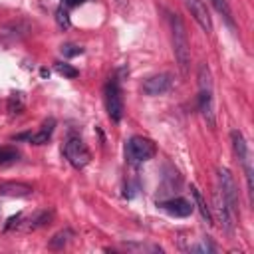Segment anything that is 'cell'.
I'll return each instance as SVG.
<instances>
[{
  "label": "cell",
  "mask_w": 254,
  "mask_h": 254,
  "mask_svg": "<svg viewBox=\"0 0 254 254\" xmlns=\"http://www.w3.org/2000/svg\"><path fill=\"white\" fill-rule=\"evenodd\" d=\"M171 22V34H173V52H175V60L179 64V69L183 75L189 73V65H190V48H189V38H187V28L181 20V16L171 14L169 16Z\"/></svg>",
  "instance_id": "obj_1"
},
{
  "label": "cell",
  "mask_w": 254,
  "mask_h": 254,
  "mask_svg": "<svg viewBox=\"0 0 254 254\" xmlns=\"http://www.w3.org/2000/svg\"><path fill=\"white\" fill-rule=\"evenodd\" d=\"M198 111L204 121L214 127V109H212V77L206 64L198 65Z\"/></svg>",
  "instance_id": "obj_2"
},
{
  "label": "cell",
  "mask_w": 254,
  "mask_h": 254,
  "mask_svg": "<svg viewBox=\"0 0 254 254\" xmlns=\"http://www.w3.org/2000/svg\"><path fill=\"white\" fill-rule=\"evenodd\" d=\"M125 153H127V159L131 163H143V161H149L155 157L157 153V147L151 139L147 137H141V135H135L127 141V147H125Z\"/></svg>",
  "instance_id": "obj_3"
},
{
  "label": "cell",
  "mask_w": 254,
  "mask_h": 254,
  "mask_svg": "<svg viewBox=\"0 0 254 254\" xmlns=\"http://www.w3.org/2000/svg\"><path fill=\"white\" fill-rule=\"evenodd\" d=\"M216 181H218V192L222 194V198L226 200V204L230 206V210L236 214L238 212V187L234 177L230 175L228 169H218L216 171Z\"/></svg>",
  "instance_id": "obj_4"
},
{
  "label": "cell",
  "mask_w": 254,
  "mask_h": 254,
  "mask_svg": "<svg viewBox=\"0 0 254 254\" xmlns=\"http://www.w3.org/2000/svg\"><path fill=\"white\" fill-rule=\"evenodd\" d=\"M230 141H232L234 155L238 157V161H240L242 167H244L246 181H248V192L252 194V190H254V185H252V165H250V151H248L246 139H244V135H242L238 129H234V131L230 133Z\"/></svg>",
  "instance_id": "obj_5"
},
{
  "label": "cell",
  "mask_w": 254,
  "mask_h": 254,
  "mask_svg": "<svg viewBox=\"0 0 254 254\" xmlns=\"http://www.w3.org/2000/svg\"><path fill=\"white\" fill-rule=\"evenodd\" d=\"M105 107H107V115L113 121H121L123 117V97H121V89L117 79H109L105 85Z\"/></svg>",
  "instance_id": "obj_6"
},
{
  "label": "cell",
  "mask_w": 254,
  "mask_h": 254,
  "mask_svg": "<svg viewBox=\"0 0 254 254\" xmlns=\"http://www.w3.org/2000/svg\"><path fill=\"white\" fill-rule=\"evenodd\" d=\"M64 153H65V159H67V161L71 163V167H75V169H83V167L91 161L89 149H87L85 143H83L81 139H77V137H71V139L65 143Z\"/></svg>",
  "instance_id": "obj_7"
},
{
  "label": "cell",
  "mask_w": 254,
  "mask_h": 254,
  "mask_svg": "<svg viewBox=\"0 0 254 254\" xmlns=\"http://www.w3.org/2000/svg\"><path fill=\"white\" fill-rule=\"evenodd\" d=\"M30 30H32L30 22L18 18V20H12V22H8V24H4V26L0 28V40L6 42V44L20 42L22 38H26V36L30 34Z\"/></svg>",
  "instance_id": "obj_8"
},
{
  "label": "cell",
  "mask_w": 254,
  "mask_h": 254,
  "mask_svg": "<svg viewBox=\"0 0 254 254\" xmlns=\"http://www.w3.org/2000/svg\"><path fill=\"white\" fill-rule=\"evenodd\" d=\"M212 204H214V212H216V218H218L222 230L232 232V230H234V216H236V214L230 210V206L226 204V200L222 198V194L218 192V189L214 190V200H212Z\"/></svg>",
  "instance_id": "obj_9"
},
{
  "label": "cell",
  "mask_w": 254,
  "mask_h": 254,
  "mask_svg": "<svg viewBox=\"0 0 254 254\" xmlns=\"http://www.w3.org/2000/svg\"><path fill=\"white\" fill-rule=\"evenodd\" d=\"M183 4H185V8L190 12V16L194 18V22H196L206 34H210V32H212V22H210V16H208V10H206L204 2H202V0H183Z\"/></svg>",
  "instance_id": "obj_10"
},
{
  "label": "cell",
  "mask_w": 254,
  "mask_h": 254,
  "mask_svg": "<svg viewBox=\"0 0 254 254\" xmlns=\"http://www.w3.org/2000/svg\"><path fill=\"white\" fill-rule=\"evenodd\" d=\"M171 83H173V77L169 73H157V75H151L143 81V93L147 95H163L165 91L171 89Z\"/></svg>",
  "instance_id": "obj_11"
},
{
  "label": "cell",
  "mask_w": 254,
  "mask_h": 254,
  "mask_svg": "<svg viewBox=\"0 0 254 254\" xmlns=\"http://www.w3.org/2000/svg\"><path fill=\"white\" fill-rule=\"evenodd\" d=\"M157 206L163 208L165 212L173 214V216H179V218L189 216V214L192 212V208H194L192 202H189L187 198H181V196H177V198H169V200H161V202H157Z\"/></svg>",
  "instance_id": "obj_12"
},
{
  "label": "cell",
  "mask_w": 254,
  "mask_h": 254,
  "mask_svg": "<svg viewBox=\"0 0 254 254\" xmlns=\"http://www.w3.org/2000/svg\"><path fill=\"white\" fill-rule=\"evenodd\" d=\"M34 192V189L26 183H16V181H8V183H0V196H14V198H22V196H30Z\"/></svg>",
  "instance_id": "obj_13"
},
{
  "label": "cell",
  "mask_w": 254,
  "mask_h": 254,
  "mask_svg": "<svg viewBox=\"0 0 254 254\" xmlns=\"http://www.w3.org/2000/svg\"><path fill=\"white\" fill-rule=\"evenodd\" d=\"M190 194H192V198H194V204H196V208H198V212H200V216L206 220V224H214V218H212V212H210V208H208V204H206V200H204V196L200 194V190L192 185L190 187Z\"/></svg>",
  "instance_id": "obj_14"
},
{
  "label": "cell",
  "mask_w": 254,
  "mask_h": 254,
  "mask_svg": "<svg viewBox=\"0 0 254 254\" xmlns=\"http://www.w3.org/2000/svg\"><path fill=\"white\" fill-rule=\"evenodd\" d=\"M54 125H56V121H54V119L44 121L42 129H40L38 133H34V135H30V137H28V139H30V143H34V145H44V143H48V141H50V137H52Z\"/></svg>",
  "instance_id": "obj_15"
},
{
  "label": "cell",
  "mask_w": 254,
  "mask_h": 254,
  "mask_svg": "<svg viewBox=\"0 0 254 254\" xmlns=\"http://www.w3.org/2000/svg\"><path fill=\"white\" fill-rule=\"evenodd\" d=\"M73 238V230H69V228H64V230H60V232H56L52 238H50V242H48V246L52 248V250H60V248H64L69 240Z\"/></svg>",
  "instance_id": "obj_16"
},
{
  "label": "cell",
  "mask_w": 254,
  "mask_h": 254,
  "mask_svg": "<svg viewBox=\"0 0 254 254\" xmlns=\"http://www.w3.org/2000/svg\"><path fill=\"white\" fill-rule=\"evenodd\" d=\"M52 218H54V210H42V212H38L34 218H30V224H28V228H30V230L42 228V226L50 224V220H52Z\"/></svg>",
  "instance_id": "obj_17"
},
{
  "label": "cell",
  "mask_w": 254,
  "mask_h": 254,
  "mask_svg": "<svg viewBox=\"0 0 254 254\" xmlns=\"http://www.w3.org/2000/svg\"><path fill=\"white\" fill-rule=\"evenodd\" d=\"M210 4L216 8V12L218 14H222V18L232 26L234 22H232V12H230V8H228V2L226 0H210Z\"/></svg>",
  "instance_id": "obj_18"
},
{
  "label": "cell",
  "mask_w": 254,
  "mask_h": 254,
  "mask_svg": "<svg viewBox=\"0 0 254 254\" xmlns=\"http://www.w3.org/2000/svg\"><path fill=\"white\" fill-rule=\"evenodd\" d=\"M18 157H20V153L14 147H0V165L14 163V161H18Z\"/></svg>",
  "instance_id": "obj_19"
},
{
  "label": "cell",
  "mask_w": 254,
  "mask_h": 254,
  "mask_svg": "<svg viewBox=\"0 0 254 254\" xmlns=\"http://www.w3.org/2000/svg\"><path fill=\"white\" fill-rule=\"evenodd\" d=\"M56 71H58L60 75L67 77V79H73V77H77V73H79L75 67H71L69 64H64V62H58V64H56Z\"/></svg>",
  "instance_id": "obj_20"
},
{
  "label": "cell",
  "mask_w": 254,
  "mask_h": 254,
  "mask_svg": "<svg viewBox=\"0 0 254 254\" xmlns=\"http://www.w3.org/2000/svg\"><path fill=\"white\" fill-rule=\"evenodd\" d=\"M56 22H58V26H60V28H64V30H67V28L71 26V22H69V14H67V8L60 6V8L56 10Z\"/></svg>",
  "instance_id": "obj_21"
},
{
  "label": "cell",
  "mask_w": 254,
  "mask_h": 254,
  "mask_svg": "<svg viewBox=\"0 0 254 254\" xmlns=\"http://www.w3.org/2000/svg\"><path fill=\"white\" fill-rule=\"evenodd\" d=\"M22 107H24L22 93H14V95H10V99H8V111H10V113H20Z\"/></svg>",
  "instance_id": "obj_22"
},
{
  "label": "cell",
  "mask_w": 254,
  "mask_h": 254,
  "mask_svg": "<svg viewBox=\"0 0 254 254\" xmlns=\"http://www.w3.org/2000/svg\"><path fill=\"white\" fill-rule=\"evenodd\" d=\"M62 54L65 58H73V56L83 54V48L81 46H75V44H65V46H62Z\"/></svg>",
  "instance_id": "obj_23"
},
{
  "label": "cell",
  "mask_w": 254,
  "mask_h": 254,
  "mask_svg": "<svg viewBox=\"0 0 254 254\" xmlns=\"http://www.w3.org/2000/svg\"><path fill=\"white\" fill-rule=\"evenodd\" d=\"M83 2H85V0H62V6L69 10V8H75V6L83 4Z\"/></svg>",
  "instance_id": "obj_24"
},
{
  "label": "cell",
  "mask_w": 254,
  "mask_h": 254,
  "mask_svg": "<svg viewBox=\"0 0 254 254\" xmlns=\"http://www.w3.org/2000/svg\"><path fill=\"white\" fill-rule=\"evenodd\" d=\"M127 2H129V0H117V4H119L121 8H123V6H127Z\"/></svg>",
  "instance_id": "obj_25"
}]
</instances>
